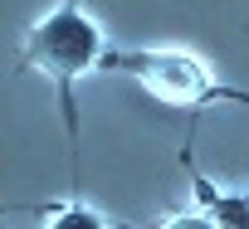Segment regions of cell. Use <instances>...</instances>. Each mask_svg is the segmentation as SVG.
<instances>
[{
  "mask_svg": "<svg viewBox=\"0 0 249 229\" xmlns=\"http://www.w3.org/2000/svg\"><path fill=\"white\" fill-rule=\"evenodd\" d=\"M142 78L166 102H196L205 93V83H210L205 68L191 54H152V59H142Z\"/></svg>",
  "mask_w": 249,
  "mask_h": 229,
  "instance_id": "2",
  "label": "cell"
},
{
  "mask_svg": "<svg viewBox=\"0 0 249 229\" xmlns=\"http://www.w3.org/2000/svg\"><path fill=\"white\" fill-rule=\"evenodd\" d=\"M25 49H30V64H35L39 73H49V78H73V73H83V68L98 64L103 34H98V25H93L88 15L59 10V15H49V20H39V25L30 30Z\"/></svg>",
  "mask_w": 249,
  "mask_h": 229,
  "instance_id": "1",
  "label": "cell"
},
{
  "mask_svg": "<svg viewBox=\"0 0 249 229\" xmlns=\"http://www.w3.org/2000/svg\"><path fill=\"white\" fill-rule=\"evenodd\" d=\"M166 229H220V224H215L210 214H176Z\"/></svg>",
  "mask_w": 249,
  "mask_h": 229,
  "instance_id": "5",
  "label": "cell"
},
{
  "mask_svg": "<svg viewBox=\"0 0 249 229\" xmlns=\"http://www.w3.org/2000/svg\"><path fill=\"white\" fill-rule=\"evenodd\" d=\"M49 229H107V224H103V219H98L93 210H83V205H73V210H64V214H59V219H54Z\"/></svg>",
  "mask_w": 249,
  "mask_h": 229,
  "instance_id": "4",
  "label": "cell"
},
{
  "mask_svg": "<svg viewBox=\"0 0 249 229\" xmlns=\"http://www.w3.org/2000/svg\"><path fill=\"white\" fill-rule=\"evenodd\" d=\"M210 219H215L220 229H249V195H225V200H215Z\"/></svg>",
  "mask_w": 249,
  "mask_h": 229,
  "instance_id": "3",
  "label": "cell"
}]
</instances>
